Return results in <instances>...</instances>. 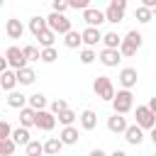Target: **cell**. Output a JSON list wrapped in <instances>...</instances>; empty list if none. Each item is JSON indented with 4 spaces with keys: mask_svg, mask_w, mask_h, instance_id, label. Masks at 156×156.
<instances>
[{
    "mask_svg": "<svg viewBox=\"0 0 156 156\" xmlns=\"http://www.w3.org/2000/svg\"><path fill=\"white\" fill-rule=\"evenodd\" d=\"M141 41H144V37H141V32H136V29H132V32H127V34H124V39H122V46H119V54H122V56H134V54L139 51V46H141Z\"/></svg>",
    "mask_w": 156,
    "mask_h": 156,
    "instance_id": "7a4b0ae2",
    "label": "cell"
},
{
    "mask_svg": "<svg viewBox=\"0 0 156 156\" xmlns=\"http://www.w3.org/2000/svg\"><path fill=\"white\" fill-rule=\"evenodd\" d=\"M149 107H151V110H154V112H156V95H154V98H151V100H149Z\"/></svg>",
    "mask_w": 156,
    "mask_h": 156,
    "instance_id": "b9f144b4",
    "label": "cell"
},
{
    "mask_svg": "<svg viewBox=\"0 0 156 156\" xmlns=\"http://www.w3.org/2000/svg\"><path fill=\"white\" fill-rule=\"evenodd\" d=\"M136 80H139L136 68H122V71H119V85H122L124 90H132V88L136 85Z\"/></svg>",
    "mask_w": 156,
    "mask_h": 156,
    "instance_id": "7c38bea8",
    "label": "cell"
},
{
    "mask_svg": "<svg viewBox=\"0 0 156 156\" xmlns=\"http://www.w3.org/2000/svg\"><path fill=\"white\" fill-rule=\"evenodd\" d=\"M15 149H17L15 139H2V141H0V154H2V156H12Z\"/></svg>",
    "mask_w": 156,
    "mask_h": 156,
    "instance_id": "d6a6232c",
    "label": "cell"
},
{
    "mask_svg": "<svg viewBox=\"0 0 156 156\" xmlns=\"http://www.w3.org/2000/svg\"><path fill=\"white\" fill-rule=\"evenodd\" d=\"M149 136H151V141H154V146H156V127L151 129V134H149Z\"/></svg>",
    "mask_w": 156,
    "mask_h": 156,
    "instance_id": "7bdbcfd3",
    "label": "cell"
},
{
    "mask_svg": "<svg viewBox=\"0 0 156 156\" xmlns=\"http://www.w3.org/2000/svg\"><path fill=\"white\" fill-rule=\"evenodd\" d=\"M141 5L149 7V10H156V0H141Z\"/></svg>",
    "mask_w": 156,
    "mask_h": 156,
    "instance_id": "ab89813d",
    "label": "cell"
},
{
    "mask_svg": "<svg viewBox=\"0 0 156 156\" xmlns=\"http://www.w3.org/2000/svg\"><path fill=\"white\" fill-rule=\"evenodd\" d=\"M134 17H136V22H141V24H146V22H151V20H154V10H149V7H144V5H139V7L134 10Z\"/></svg>",
    "mask_w": 156,
    "mask_h": 156,
    "instance_id": "4316f807",
    "label": "cell"
},
{
    "mask_svg": "<svg viewBox=\"0 0 156 156\" xmlns=\"http://www.w3.org/2000/svg\"><path fill=\"white\" fill-rule=\"evenodd\" d=\"M66 10H68V0H51V12L66 15Z\"/></svg>",
    "mask_w": 156,
    "mask_h": 156,
    "instance_id": "d590c367",
    "label": "cell"
},
{
    "mask_svg": "<svg viewBox=\"0 0 156 156\" xmlns=\"http://www.w3.org/2000/svg\"><path fill=\"white\" fill-rule=\"evenodd\" d=\"M63 44H66L68 49H78V46L83 44V32H76V29H71V32L63 37Z\"/></svg>",
    "mask_w": 156,
    "mask_h": 156,
    "instance_id": "603a6c76",
    "label": "cell"
},
{
    "mask_svg": "<svg viewBox=\"0 0 156 156\" xmlns=\"http://www.w3.org/2000/svg\"><path fill=\"white\" fill-rule=\"evenodd\" d=\"M56 127V115L51 110H39L37 112V129L41 132H51Z\"/></svg>",
    "mask_w": 156,
    "mask_h": 156,
    "instance_id": "ba28073f",
    "label": "cell"
},
{
    "mask_svg": "<svg viewBox=\"0 0 156 156\" xmlns=\"http://www.w3.org/2000/svg\"><path fill=\"white\" fill-rule=\"evenodd\" d=\"M136 124L141 127V129H154L156 127V112L149 107V105H139L136 107Z\"/></svg>",
    "mask_w": 156,
    "mask_h": 156,
    "instance_id": "5b68a950",
    "label": "cell"
},
{
    "mask_svg": "<svg viewBox=\"0 0 156 156\" xmlns=\"http://www.w3.org/2000/svg\"><path fill=\"white\" fill-rule=\"evenodd\" d=\"M102 44H105V49H119L122 46V37L117 32H107L102 37Z\"/></svg>",
    "mask_w": 156,
    "mask_h": 156,
    "instance_id": "484cf974",
    "label": "cell"
},
{
    "mask_svg": "<svg viewBox=\"0 0 156 156\" xmlns=\"http://www.w3.org/2000/svg\"><path fill=\"white\" fill-rule=\"evenodd\" d=\"M154 17H156V10H154Z\"/></svg>",
    "mask_w": 156,
    "mask_h": 156,
    "instance_id": "f6af8a7d",
    "label": "cell"
},
{
    "mask_svg": "<svg viewBox=\"0 0 156 156\" xmlns=\"http://www.w3.org/2000/svg\"><path fill=\"white\" fill-rule=\"evenodd\" d=\"M80 127H83L85 132H93V129L98 127V115H95L93 110H83V115H80Z\"/></svg>",
    "mask_w": 156,
    "mask_h": 156,
    "instance_id": "d6986e66",
    "label": "cell"
},
{
    "mask_svg": "<svg viewBox=\"0 0 156 156\" xmlns=\"http://www.w3.org/2000/svg\"><path fill=\"white\" fill-rule=\"evenodd\" d=\"M56 58H58V54H56V49H54V46L41 49V61H44V63H54Z\"/></svg>",
    "mask_w": 156,
    "mask_h": 156,
    "instance_id": "e575fe53",
    "label": "cell"
},
{
    "mask_svg": "<svg viewBox=\"0 0 156 156\" xmlns=\"http://www.w3.org/2000/svg\"><path fill=\"white\" fill-rule=\"evenodd\" d=\"M88 156H110V154H105V151H102V149H93V151H90V154H88Z\"/></svg>",
    "mask_w": 156,
    "mask_h": 156,
    "instance_id": "60d3db41",
    "label": "cell"
},
{
    "mask_svg": "<svg viewBox=\"0 0 156 156\" xmlns=\"http://www.w3.org/2000/svg\"><path fill=\"white\" fill-rule=\"evenodd\" d=\"M127 117L124 115H117V112H112V117H107V129L112 132V134H124L127 132Z\"/></svg>",
    "mask_w": 156,
    "mask_h": 156,
    "instance_id": "8fae6325",
    "label": "cell"
},
{
    "mask_svg": "<svg viewBox=\"0 0 156 156\" xmlns=\"http://www.w3.org/2000/svg\"><path fill=\"white\" fill-rule=\"evenodd\" d=\"M124 139H127L129 146H139V144L144 141V129H141L139 124H129L127 132H124Z\"/></svg>",
    "mask_w": 156,
    "mask_h": 156,
    "instance_id": "5bb4252c",
    "label": "cell"
},
{
    "mask_svg": "<svg viewBox=\"0 0 156 156\" xmlns=\"http://www.w3.org/2000/svg\"><path fill=\"white\" fill-rule=\"evenodd\" d=\"M68 7L71 10H88L90 7V0H68Z\"/></svg>",
    "mask_w": 156,
    "mask_h": 156,
    "instance_id": "f35d334b",
    "label": "cell"
},
{
    "mask_svg": "<svg viewBox=\"0 0 156 156\" xmlns=\"http://www.w3.org/2000/svg\"><path fill=\"white\" fill-rule=\"evenodd\" d=\"M110 156H127V154H124V151H119V149H117V151H112V154H110Z\"/></svg>",
    "mask_w": 156,
    "mask_h": 156,
    "instance_id": "ee69618b",
    "label": "cell"
},
{
    "mask_svg": "<svg viewBox=\"0 0 156 156\" xmlns=\"http://www.w3.org/2000/svg\"><path fill=\"white\" fill-rule=\"evenodd\" d=\"M37 39H39V46H41V49H49V46H54L56 32H51V29H44V32H41V34L37 37Z\"/></svg>",
    "mask_w": 156,
    "mask_h": 156,
    "instance_id": "f1b7e54d",
    "label": "cell"
},
{
    "mask_svg": "<svg viewBox=\"0 0 156 156\" xmlns=\"http://www.w3.org/2000/svg\"><path fill=\"white\" fill-rule=\"evenodd\" d=\"M46 24H49V29L51 32H56V34H68L73 27H71V20L66 17V15H58V12H51L49 17H46Z\"/></svg>",
    "mask_w": 156,
    "mask_h": 156,
    "instance_id": "3957f363",
    "label": "cell"
},
{
    "mask_svg": "<svg viewBox=\"0 0 156 156\" xmlns=\"http://www.w3.org/2000/svg\"><path fill=\"white\" fill-rule=\"evenodd\" d=\"M63 110H68V102H66L63 98H58V100L51 102V112H54V115H58V112H63Z\"/></svg>",
    "mask_w": 156,
    "mask_h": 156,
    "instance_id": "8d00e7d4",
    "label": "cell"
},
{
    "mask_svg": "<svg viewBox=\"0 0 156 156\" xmlns=\"http://www.w3.org/2000/svg\"><path fill=\"white\" fill-rule=\"evenodd\" d=\"M29 107H34L37 112L39 110H46V95L44 93H32L29 95Z\"/></svg>",
    "mask_w": 156,
    "mask_h": 156,
    "instance_id": "83f0119b",
    "label": "cell"
},
{
    "mask_svg": "<svg viewBox=\"0 0 156 156\" xmlns=\"http://www.w3.org/2000/svg\"><path fill=\"white\" fill-rule=\"evenodd\" d=\"M44 29H49V24H46V17H39V15H34L32 20H29V32L34 34V39L44 32Z\"/></svg>",
    "mask_w": 156,
    "mask_h": 156,
    "instance_id": "7402d4cb",
    "label": "cell"
},
{
    "mask_svg": "<svg viewBox=\"0 0 156 156\" xmlns=\"http://www.w3.org/2000/svg\"><path fill=\"white\" fill-rule=\"evenodd\" d=\"M107 2H112V0H107Z\"/></svg>",
    "mask_w": 156,
    "mask_h": 156,
    "instance_id": "bcb514c9",
    "label": "cell"
},
{
    "mask_svg": "<svg viewBox=\"0 0 156 156\" xmlns=\"http://www.w3.org/2000/svg\"><path fill=\"white\" fill-rule=\"evenodd\" d=\"M56 119H58V122H61L63 127H71V124L76 122V112H73V110L68 107V110H63V112H58V115H56Z\"/></svg>",
    "mask_w": 156,
    "mask_h": 156,
    "instance_id": "4dcf8cb0",
    "label": "cell"
},
{
    "mask_svg": "<svg viewBox=\"0 0 156 156\" xmlns=\"http://www.w3.org/2000/svg\"><path fill=\"white\" fill-rule=\"evenodd\" d=\"M22 51H24L27 61H41V51H39L34 44H27V46H22Z\"/></svg>",
    "mask_w": 156,
    "mask_h": 156,
    "instance_id": "1f68e13d",
    "label": "cell"
},
{
    "mask_svg": "<svg viewBox=\"0 0 156 156\" xmlns=\"http://www.w3.org/2000/svg\"><path fill=\"white\" fill-rule=\"evenodd\" d=\"M27 105H29V95H22L20 90L7 93V107H12V110H22V107H27Z\"/></svg>",
    "mask_w": 156,
    "mask_h": 156,
    "instance_id": "2e32d148",
    "label": "cell"
},
{
    "mask_svg": "<svg viewBox=\"0 0 156 156\" xmlns=\"http://www.w3.org/2000/svg\"><path fill=\"white\" fill-rule=\"evenodd\" d=\"M24 151H27V156H46V154H44V144L37 141V139H32V141L24 146Z\"/></svg>",
    "mask_w": 156,
    "mask_h": 156,
    "instance_id": "f546056e",
    "label": "cell"
},
{
    "mask_svg": "<svg viewBox=\"0 0 156 156\" xmlns=\"http://www.w3.org/2000/svg\"><path fill=\"white\" fill-rule=\"evenodd\" d=\"M58 139L66 144V146H73V144H78V129L71 124V127H63L61 129V134H58Z\"/></svg>",
    "mask_w": 156,
    "mask_h": 156,
    "instance_id": "ffe728a7",
    "label": "cell"
},
{
    "mask_svg": "<svg viewBox=\"0 0 156 156\" xmlns=\"http://www.w3.org/2000/svg\"><path fill=\"white\" fill-rule=\"evenodd\" d=\"M112 107H115V112H117V115H127V112L134 107V95H132V90H124V88H122V90L115 95Z\"/></svg>",
    "mask_w": 156,
    "mask_h": 156,
    "instance_id": "277c9868",
    "label": "cell"
},
{
    "mask_svg": "<svg viewBox=\"0 0 156 156\" xmlns=\"http://www.w3.org/2000/svg\"><path fill=\"white\" fill-rule=\"evenodd\" d=\"M124 12H127V0H112L105 10V17H107V22L119 24L124 20Z\"/></svg>",
    "mask_w": 156,
    "mask_h": 156,
    "instance_id": "8992f818",
    "label": "cell"
},
{
    "mask_svg": "<svg viewBox=\"0 0 156 156\" xmlns=\"http://www.w3.org/2000/svg\"><path fill=\"white\" fill-rule=\"evenodd\" d=\"M98 58H100V63H102V66L115 68V66L122 61V54H119V49H102V51L98 54Z\"/></svg>",
    "mask_w": 156,
    "mask_h": 156,
    "instance_id": "30bf717a",
    "label": "cell"
},
{
    "mask_svg": "<svg viewBox=\"0 0 156 156\" xmlns=\"http://www.w3.org/2000/svg\"><path fill=\"white\" fill-rule=\"evenodd\" d=\"M95 58H98V54H95V51H93L90 46H85V49L80 51V63H83V66H90V63H93Z\"/></svg>",
    "mask_w": 156,
    "mask_h": 156,
    "instance_id": "836d02e7",
    "label": "cell"
},
{
    "mask_svg": "<svg viewBox=\"0 0 156 156\" xmlns=\"http://www.w3.org/2000/svg\"><path fill=\"white\" fill-rule=\"evenodd\" d=\"M93 90H95V95L100 98V100H105V102H112L115 100V85H112V80L107 78V76H98L95 80H93Z\"/></svg>",
    "mask_w": 156,
    "mask_h": 156,
    "instance_id": "6da1fadb",
    "label": "cell"
},
{
    "mask_svg": "<svg viewBox=\"0 0 156 156\" xmlns=\"http://www.w3.org/2000/svg\"><path fill=\"white\" fill-rule=\"evenodd\" d=\"M34 78H37V73H34L29 66H24V68H20V71H17V80H20V85H32V83H34Z\"/></svg>",
    "mask_w": 156,
    "mask_h": 156,
    "instance_id": "d4e9b609",
    "label": "cell"
},
{
    "mask_svg": "<svg viewBox=\"0 0 156 156\" xmlns=\"http://www.w3.org/2000/svg\"><path fill=\"white\" fill-rule=\"evenodd\" d=\"M5 32H7V37H10V39H22L24 27H22V22H20V20L10 17V20H7V24H5Z\"/></svg>",
    "mask_w": 156,
    "mask_h": 156,
    "instance_id": "ac0fdd59",
    "label": "cell"
},
{
    "mask_svg": "<svg viewBox=\"0 0 156 156\" xmlns=\"http://www.w3.org/2000/svg\"><path fill=\"white\" fill-rule=\"evenodd\" d=\"M20 127H27V129L29 127H37V110L34 107L27 105V107L20 110Z\"/></svg>",
    "mask_w": 156,
    "mask_h": 156,
    "instance_id": "e0dca14e",
    "label": "cell"
},
{
    "mask_svg": "<svg viewBox=\"0 0 156 156\" xmlns=\"http://www.w3.org/2000/svg\"><path fill=\"white\" fill-rule=\"evenodd\" d=\"M12 139H15V144H17V146H27V144L32 141V136H29V129H27V127H17V129L12 132Z\"/></svg>",
    "mask_w": 156,
    "mask_h": 156,
    "instance_id": "cb8c5ba5",
    "label": "cell"
},
{
    "mask_svg": "<svg viewBox=\"0 0 156 156\" xmlns=\"http://www.w3.org/2000/svg\"><path fill=\"white\" fill-rule=\"evenodd\" d=\"M83 22H85L88 27H100L102 22H107V17H105V12H102V10L88 7V10H83Z\"/></svg>",
    "mask_w": 156,
    "mask_h": 156,
    "instance_id": "9c48e42d",
    "label": "cell"
},
{
    "mask_svg": "<svg viewBox=\"0 0 156 156\" xmlns=\"http://www.w3.org/2000/svg\"><path fill=\"white\" fill-rule=\"evenodd\" d=\"M154 156H156V154H154Z\"/></svg>",
    "mask_w": 156,
    "mask_h": 156,
    "instance_id": "7dc6e473",
    "label": "cell"
},
{
    "mask_svg": "<svg viewBox=\"0 0 156 156\" xmlns=\"http://www.w3.org/2000/svg\"><path fill=\"white\" fill-rule=\"evenodd\" d=\"M17 83H20V80H17V71H15V68H7V71L0 73V88H2L5 93H12Z\"/></svg>",
    "mask_w": 156,
    "mask_h": 156,
    "instance_id": "4fadbf2b",
    "label": "cell"
},
{
    "mask_svg": "<svg viewBox=\"0 0 156 156\" xmlns=\"http://www.w3.org/2000/svg\"><path fill=\"white\" fill-rule=\"evenodd\" d=\"M12 127H10V122H0V141L2 139H12Z\"/></svg>",
    "mask_w": 156,
    "mask_h": 156,
    "instance_id": "74e56055",
    "label": "cell"
},
{
    "mask_svg": "<svg viewBox=\"0 0 156 156\" xmlns=\"http://www.w3.org/2000/svg\"><path fill=\"white\" fill-rule=\"evenodd\" d=\"M102 37H105V34L100 32V27H85V29H83V44L90 46V49H93L98 41H102Z\"/></svg>",
    "mask_w": 156,
    "mask_h": 156,
    "instance_id": "9a60e30c",
    "label": "cell"
},
{
    "mask_svg": "<svg viewBox=\"0 0 156 156\" xmlns=\"http://www.w3.org/2000/svg\"><path fill=\"white\" fill-rule=\"evenodd\" d=\"M5 58H7L10 68H15V71H20V68L27 66V56H24V51L20 46H7L5 49Z\"/></svg>",
    "mask_w": 156,
    "mask_h": 156,
    "instance_id": "52a82bcc",
    "label": "cell"
},
{
    "mask_svg": "<svg viewBox=\"0 0 156 156\" xmlns=\"http://www.w3.org/2000/svg\"><path fill=\"white\" fill-rule=\"evenodd\" d=\"M63 146H66V144H63L58 136H51V139L44 141V154H46V156H58V151H61Z\"/></svg>",
    "mask_w": 156,
    "mask_h": 156,
    "instance_id": "44dd1931",
    "label": "cell"
}]
</instances>
